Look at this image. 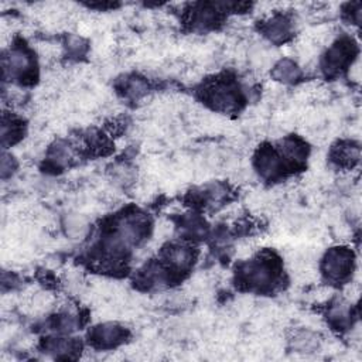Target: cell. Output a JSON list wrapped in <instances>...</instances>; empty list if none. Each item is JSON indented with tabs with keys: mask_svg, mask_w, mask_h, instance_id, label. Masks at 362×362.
Masks as SVG:
<instances>
[{
	"mask_svg": "<svg viewBox=\"0 0 362 362\" xmlns=\"http://www.w3.org/2000/svg\"><path fill=\"white\" fill-rule=\"evenodd\" d=\"M239 277L243 283L247 284L249 288H255L259 291L272 288L277 277L276 262H272L270 259L252 260L243 266Z\"/></svg>",
	"mask_w": 362,
	"mask_h": 362,
	"instance_id": "cell-1",
	"label": "cell"
},
{
	"mask_svg": "<svg viewBox=\"0 0 362 362\" xmlns=\"http://www.w3.org/2000/svg\"><path fill=\"white\" fill-rule=\"evenodd\" d=\"M354 267L352 252L345 247H335L327 252L322 260V273L334 283L345 281Z\"/></svg>",
	"mask_w": 362,
	"mask_h": 362,
	"instance_id": "cell-2",
	"label": "cell"
},
{
	"mask_svg": "<svg viewBox=\"0 0 362 362\" xmlns=\"http://www.w3.org/2000/svg\"><path fill=\"white\" fill-rule=\"evenodd\" d=\"M205 99L218 110H232L240 102L238 89L230 82H215L205 90Z\"/></svg>",
	"mask_w": 362,
	"mask_h": 362,
	"instance_id": "cell-3",
	"label": "cell"
},
{
	"mask_svg": "<svg viewBox=\"0 0 362 362\" xmlns=\"http://www.w3.org/2000/svg\"><path fill=\"white\" fill-rule=\"evenodd\" d=\"M354 45L349 40H341L334 44L324 58V69L328 74H335L344 69L349 62H352Z\"/></svg>",
	"mask_w": 362,
	"mask_h": 362,
	"instance_id": "cell-4",
	"label": "cell"
},
{
	"mask_svg": "<svg viewBox=\"0 0 362 362\" xmlns=\"http://www.w3.org/2000/svg\"><path fill=\"white\" fill-rule=\"evenodd\" d=\"M126 337V331L116 324H105L92 331V342L99 348H112L120 344Z\"/></svg>",
	"mask_w": 362,
	"mask_h": 362,
	"instance_id": "cell-5",
	"label": "cell"
},
{
	"mask_svg": "<svg viewBox=\"0 0 362 362\" xmlns=\"http://www.w3.org/2000/svg\"><path fill=\"white\" fill-rule=\"evenodd\" d=\"M263 31L274 42L284 41L290 34V20L284 16H276L264 24Z\"/></svg>",
	"mask_w": 362,
	"mask_h": 362,
	"instance_id": "cell-6",
	"label": "cell"
},
{
	"mask_svg": "<svg viewBox=\"0 0 362 362\" xmlns=\"http://www.w3.org/2000/svg\"><path fill=\"white\" fill-rule=\"evenodd\" d=\"M273 75L276 79H279L281 82H294L300 76V69L293 61L283 59L274 66Z\"/></svg>",
	"mask_w": 362,
	"mask_h": 362,
	"instance_id": "cell-7",
	"label": "cell"
},
{
	"mask_svg": "<svg viewBox=\"0 0 362 362\" xmlns=\"http://www.w3.org/2000/svg\"><path fill=\"white\" fill-rule=\"evenodd\" d=\"M332 158L341 165H352L358 160V147L351 144H341L334 150Z\"/></svg>",
	"mask_w": 362,
	"mask_h": 362,
	"instance_id": "cell-8",
	"label": "cell"
}]
</instances>
